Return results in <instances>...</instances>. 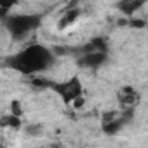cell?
Returning a JSON list of instances; mask_svg holds the SVG:
<instances>
[{"instance_id":"obj_11","label":"cell","mask_w":148,"mask_h":148,"mask_svg":"<svg viewBox=\"0 0 148 148\" xmlns=\"http://www.w3.org/2000/svg\"><path fill=\"white\" fill-rule=\"evenodd\" d=\"M73 105H74V109H79V107H83V105H84V98H83V97H77V98L73 102Z\"/></svg>"},{"instance_id":"obj_12","label":"cell","mask_w":148,"mask_h":148,"mask_svg":"<svg viewBox=\"0 0 148 148\" xmlns=\"http://www.w3.org/2000/svg\"><path fill=\"white\" fill-rule=\"evenodd\" d=\"M145 21H129V26H133V28H145Z\"/></svg>"},{"instance_id":"obj_14","label":"cell","mask_w":148,"mask_h":148,"mask_svg":"<svg viewBox=\"0 0 148 148\" xmlns=\"http://www.w3.org/2000/svg\"><path fill=\"white\" fill-rule=\"evenodd\" d=\"M47 148H64V147H62L60 143H52V145H48Z\"/></svg>"},{"instance_id":"obj_6","label":"cell","mask_w":148,"mask_h":148,"mask_svg":"<svg viewBox=\"0 0 148 148\" xmlns=\"http://www.w3.org/2000/svg\"><path fill=\"white\" fill-rule=\"evenodd\" d=\"M145 3H147V0H119V2H117V9H119L124 16L131 17V16L136 14Z\"/></svg>"},{"instance_id":"obj_4","label":"cell","mask_w":148,"mask_h":148,"mask_svg":"<svg viewBox=\"0 0 148 148\" xmlns=\"http://www.w3.org/2000/svg\"><path fill=\"white\" fill-rule=\"evenodd\" d=\"M107 59H109L107 52H88L77 57V66L84 69H98L107 62Z\"/></svg>"},{"instance_id":"obj_3","label":"cell","mask_w":148,"mask_h":148,"mask_svg":"<svg viewBox=\"0 0 148 148\" xmlns=\"http://www.w3.org/2000/svg\"><path fill=\"white\" fill-rule=\"evenodd\" d=\"M52 90H55L60 95V98L64 100V103H73L77 97H83V84H81V81H79L77 76L69 77L64 83H53Z\"/></svg>"},{"instance_id":"obj_8","label":"cell","mask_w":148,"mask_h":148,"mask_svg":"<svg viewBox=\"0 0 148 148\" xmlns=\"http://www.w3.org/2000/svg\"><path fill=\"white\" fill-rule=\"evenodd\" d=\"M0 127H10V129H21V117L10 114V115H3L0 119Z\"/></svg>"},{"instance_id":"obj_5","label":"cell","mask_w":148,"mask_h":148,"mask_svg":"<svg viewBox=\"0 0 148 148\" xmlns=\"http://www.w3.org/2000/svg\"><path fill=\"white\" fill-rule=\"evenodd\" d=\"M117 97H119V102L124 109H134L140 102V93L134 91V88H131V86H124L117 93Z\"/></svg>"},{"instance_id":"obj_2","label":"cell","mask_w":148,"mask_h":148,"mask_svg":"<svg viewBox=\"0 0 148 148\" xmlns=\"http://www.w3.org/2000/svg\"><path fill=\"white\" fill-rule=\"evenodd\" d=\"M3 23L14 40H23L24 36H28L29 33L40 28L41 16L40 14H16V16H7Z\"/></svg>"},{"instance_id":"obj_10","label":"cell","mask_w":148,"mask_h":148,"mask_svg":"<svg viewBox=\"0 0 148 148\" xmlns=\"http://www.w3.org/2000/svg\"><path fill=\"white\" fill-rule=\"evenodd\" d=\"M17 3V0H0V10L2 12H7L10 7H14Z\"/></svg>"},{"instance_id":"obj_1","label":"cell","mask_w":148,"mask_h":148,"mask_svg":"<svg viewBox=\"0 0 148 148\" xmlns=\"http://www.w3.org/2000/svg\"><path fill=\"white\" fill-rule=\"evenodd\" d=\"M55 62V53L53 50L43 47V45H29L24 50L17 52L16 55L7 59V66L14 71L26 76L40 74L47 69H50Z\"/></svg>"},{"instance_id":"obj_7","label":"cell","mask_w":148,"mask_h":148,"mask_svg":"<svg viewBox=\"0 0 148 148\" xmlns=\"http://www.w3.org/2000/svg\"><path fill=\"white\" fill-rule=\"evenodd\" d=\"M79 16H81V9H79L77 5H74V7H67V10L64 12L62 19H60V23H59V29H66V28H69L71 24H74V23L79 19Z\"/></svg>"},{"instance_id":"obj_9","label":"cell","mask_w":148,"mask_h":148,"mask_svg":"<svg viewBox=\"0 0 148 148\" xmlns=\"http://www.w3.org/2000/svg\"><path fill=\"white\" fill-rule=\"evenodd\" d=\"M10 110L14 115H17V117H21L23 115V107H21V102L19 100H12V103H10Z\"/></svg>"},{"instance_id":"obj_13","label":"cell","mask_w":148,"mask_h":148,"mask_svg":"<svg viewBox=\"0 0 148 148\" xmlns=\"http://www.w3.org/2000/svg\"><path fill=\"white\" fill-rule=\"evenodd\" d=\"M28 133H29V134H38V133H41V131H40V126H35V127L29 126V127H28Z\"/></svg>"},{"instance_id":"obj_15","label":"cell","mask_w":148,"mask_h":148,"mask_svg":"<svg viewBox=\"0 0 148 148\" xmlns=\"http://www.w3.org/2000/svg\"><path fill=\"white\" fill-rule=\"evenodd\" d=\"M0 148H5V147H3V145H0Z\"/></svg>"}]
</instances>
